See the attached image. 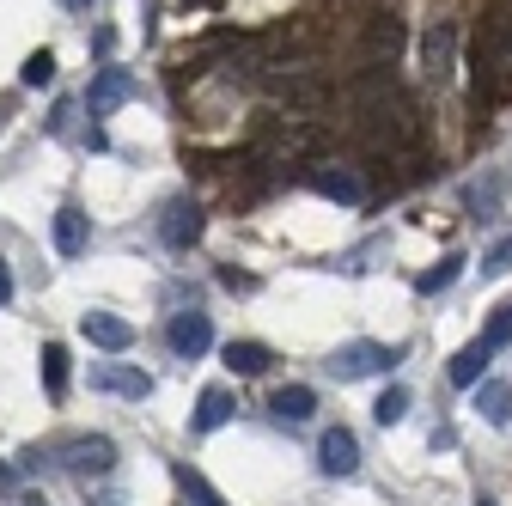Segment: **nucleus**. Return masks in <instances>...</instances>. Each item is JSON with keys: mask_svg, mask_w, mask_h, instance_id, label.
<instances>
[{"mask_svg": "<svg viewBox=\"0 0 512 506\" xmlns=\"http://www.w3.org/2000/svg\"><path fill=\"white\" fill-rule=\"evenodd\" d=\"M25 506H49V500H43V494H25Z\"/></svg>", "mask_w": 512, "mask_h": 506, "instance_id": "29", "label": "nucleus"}, {"mask_svg": "<svg viewBox=\"0 0 512 506\" xmlns=\"http://www.w3.org/2000/svg\"><path fill=\"white\" fill-rule=\"evenodd\" d=\"M317 470L324 476H354L360 470V439L348 427H330L324 439H317Z\"/></svg>", "mask_w": 512, "mask_h": 506, "instance_id": "8", "label": "nucleus"}, {"mask_svg": "<svg viewBox=\"0 0 512 506\" xmlns=\"http://www.w3.org/2000/svg\"><path fill=\"white\" fill-rule=\"evenodd\" d=\"M476 506H494V500H476Z\"/></svg>", "mask_w": 512, "mask_h": 506, "instance_id": "31", "label": "nucleus"}, {"mask_svg": "<svg viewBox=\"0 0 512 506\" xmlns=\"http://www.w3.org/2000/svg\"><path fill=\"white\" fill-rule=\"evenodd\" d=\"M43 391H49V397L68 391V348H61V342L43 348Z\"/></svg>", "mask_w": 512, "mask_h": 506, "instance_id": "19", "label": "nucleus"}, {"mask_svg": "<svg viewBox=\"0 0 512 506\" xmlns=\"http://www.w3.org/2000/svg\"><path fill=\"white\" fill-rule=\"evenodd\" d=\"M86 244H92V226H86V214L68 202V208L55 214V250H61V257H86Z\"/></svg>", "mask_w": 512, "mask_h": 506, "instance_id": "11", "label": "nucleus"}, {"mask_svg": "<svg viewBox=\"0 0 512 506\" xmlns=\"http://www.w3.org/2000/svg\"><path fill=\"white\" fill-rule=\"evenodd\" d=\"M19 80H25V86H49V80H55V55H49V49H31L25 68H19Z\"/></svg>", "mask_w": 512, "mask_h": 506, "instance_id": "22", "label": "nucleus"}, {"mask_svg": "<svg viewBox=\"0 0 512 506\" xmlns=\"http://www.w3.org/2000/svg\"><path fill=\"white\" fill-rule=\"evenodd\" d=\"M512 86V0H494L476 31V110L500 104Z\"/></svg>", "mask_w": 512, "mask_h": 506, "instance_id": "1", "label": "nucleus"}, {"mask_svg": "<svg viewBox=\"0 0 512 506\" xmlns=\"http://www.w3.org/2000/svg\"><path fill=\"white\" fill-rule=\"evenodd\" d=\"M506 269H512V238H500L488 257H482V275H506Z\"/></svg>", "mask_w": 512, "mask_h": 506, "instance_id": "25", "label": "nucleus"}, {"mask_svg": "<svg viewBox=\"0 0 512 506\" xmlns=\"http://www.w3.org/2000/svg\"><path fill=\"white\" fill-rule=\"evenodd\" d=\"M13 299V269H7V257H0V305Z\"/></svg>", "mask_w": 512, "mask_h": 506, "instance_id": "27", "label": "nucleus"}, {"mask_svg": "<svg viewBox=\"0 0 512 506\" xmlns=\"http://www.w3.org/2000/svg\"><path fill=\"white\" fill-rule=\"evenodd\" d=\"M403 360V348H384V342H342L330 354V378L336 385H354V378H384Z\"/></svg>", "mask_w": 512, "mask_h": 506, "instance_id": "2", "label": "nucleus"}, {"mask_svg": "<svg viewBox=\"0 0 512 506\" xmlns=\"http://www.w3.org/2000/svg\"><path fill=\"white\" fill-rule=\"evenodd\" d=\"M92 391H110V397L141 403V397H153V378H147L141 366H98V372H92Z\"/></svg>", "mask_w": 512, "mask_h": 506, "instance_id": "9", "label": "nucleus"}, {"mask_svg": "<svg viewBox=\"0 0 512 506\" xmlns=\"http://www.w3.org/2000/svg\"><path fill=\"white\" fill-rule=\"evenodd\" d=\"M488 360H494V348L476 336V342H464L458 354H452V385H482L488 378Z\"/></svg>", "mask_w": 512, "mask_h": 506, "instance_id": "14", "label": "nucleus"}, {"mask_svg": "<svg viewBox=\"0 0 512 506\" xmlns=\"http://www.w3.org/2000/svg\"><path fill=\"white\" fill-rule=\"evenodd\" d=\"M177 488H183L189 500H196V506H226V500H220V494H214V488H208L196 470H189V464H177Z\"/></svg>", "mask_w": 512, "mask_h": 506, "instance_id": "23", "label": "nucleus"}, {"mask_svg": "<svg viewBox=\"0 0 512 506\" xmlns=\"http://www.w3.org/2000/svg\"><path fill=\"white\" fill-rule=\"evenodd\" d=\"M476 409H482L488 427H506V421H512V385H500V378H482V385H476Z\"/></svg>", "mask_w": 512, "mask_h": 506, "instance_id": "15", "label": "nucleus"}, {"mask_svg": "<svg viewBox=\"0 0 512 506\" xmlns=\"http://www.w3.org/2000/svg\"><path fill=\"white\" fill-rule=\"evenodd\" d=\"M226 366L244 372V378H256V372H269V348H263V342H232V348H226Z\"/></svg>", "mask_w": 512, "mask_h": 506, "instance_id": "18", "label": "nucleus"}, {"mask_svg": "<svg viewBox=\"0 0 512 506\" xmlns=\"http://www.w3.org/2000/svg\"><path fill=\"white\" fill-rule=\"evenodd\" d=\"M305 183L317 189V196H330V202H360L366 189H360V177L354 171H330V165H317V171H305Z\"/></svg>", "mask_w": 512, "mask_h": 506, "instance_id": "13", "label": "nucleus"}, {"mask_svg": "<svg viewBox=\"0 0 512 506\" xmlns=\"http://www.w3.org/2000/svg\"><path fill=\"white\" fill-rule=\"evenodd\" d=\"M403 415H409V391H403V385H391V391L372 403V421H378V427H397Z\"/></svg>", "mask_w": 512, "mask_h": 506, "instance_id": "21", "label": "nucleus"}, {"mask_svg": "<svg viewBox=\"0 0 512 506\" xmlns=\"http://www.w3.org/2000/svg\"><path fill=\"white\" fill-rule=\"evenodd\" d=\"M311 409H317V391H311V385H281V391L269 397V415H275V421H287V427L311 421Z\"/></svg>", "mask_w": 512, "mask_h": 506, "instance_id": "12", "label": "nucleus"}, {"mask_svg": "<svg viewBox=\"0 0 512 506\" xmlns=\"http://www.w3.org/2000/svg\"><path fill=\"white\" fill-rule=\"evenodd\" d=\"M482 342H488V348H506V342H512V299H506V305H494V318H488Z\"/></svg>", "mask_w": 512, "mask_h": 506, "instance_id": "24", "label": "nucleus"}, {"mask_svg": "<svg viewBox=\"0 0 512 506\" xmlns=\"http://www.w3.org/2000/svg\"><path fill=\"white\" fill-rule=\"evenodd\" d=\"M232 421V397L220 391V385H208L202 397H196V415H189V427L196 433H214V427H226Z\"/></svg>", "mask_w": 512, "mask_h": 506, "instance_id": "16", "label": "nucleus"}, {"mask_svg": "<svg viewBox=\"0 0 512 506\" xmlns=\"http://www.w3.org/2000/svg\"><path fill=\"white\" fill-rule=\"evenodd\" d=\"M183 7H214V0H183Z\"/></svg>", "mask_w": 512, "mask_h": 506, "instance_id": "30", "label": "nucleus"}, {"mask_svg": "<svg viewBox=\"0 0 512 506\" xmlns=\"http://www.w3.org/2000/svg\"><path fill=\"white\" fill-rule=\"evenodd\" d=\"M61 7H68V13H86V7H98V0H61Z\"/></svg>", "mask_w": 512, "mask_h": 506, "instance_id": "28", "label": "nucleus"}, {"mask_svg": "<svg viewBox=\"0 0 512 506\" xmlns=\"http://www.w3.org/2000/svg\"><path fill=\"white\" fill-rule=\"evenodd\" d=\"M80 336H86L92 348H104V354L135 348V324L116 318V311H86V318H80Z\"/></svg>", "mask_w": 512, "mask_h": 506, "instance_id": "7", "label": "nucleus"}, {"mask_svg": "<svg viewBox=\"0 0 512 506\" xmlns=\"http://www.w3.org/2000/svg\"><path fill=\"white\" fill-rule=\"evenodd\" d=\"M220 281H226V287H232V293H250V287H256V281H250V275H238V269H226V275H220Z\"/></svg>", "mask_w": 512, "mask_h": 506, "instance_id": "26", "label": "nucleus"}, {"mask_svg": "<svg viewBox=\"0 0 512 506\" xmlns=\"http://www.w3.org/2000/svg\"><path fill=\"white\" fill-rule=\"evenodd\" d=\"M165 342L177 360H202L214 348V324H208V311H177V318L165 324Z\"/></svg>", "mask_w": 512, "mask_h": 506, "instance_id": "4", "label": "nucleus"}, {"mask_svg": "<svg viewBox=\"0 0 512 506\" xmlns=\"http://www.w3.org/2000/svg\"><path fill=\"white\" fill-rule=\"evenodd\" d=\"M135 92H141V86H135V74H128V68H98L92 86H86V110H92V116H110L116 104H128Z\"/></svg>", "mask_w": 512, "mask_h": 506, "instance_id": "6", "label": "nucleus"}, {"mask_svg": "<svg viewBox=\"0 0 512 506\" xmlns=\"http://www.w3.org/2000/svg\"><path fill=\"white\" fill-rule=\"evenodd\" d=\"M61 464H68L74 476H110L116 470V439H104V433H80V439H68L61 446Z\"/></svg>", "mask_w": 512, "mask_h": 506, "instance_id": "3", "label": "nucleus"}, {"mask_svg": "<svg viewBox=\"0 0 512 506\" xmlns=\"http://www.w3.org/2000/svg\"><path fill=\"white\" fill-rule=\"evenodd\" d=\"M421 61H427V74L433 80H445V74H452V61H458V25H433L427 37H421Z\"/></svg>", "mask_w": 512, "mask_h": 506, "instance_id": "10", "label": "nucleus"}, {"mask_svg": "<svg viewBox=\"0 0 512 506\" xmlns=\"http://www.w3.org/2000/svg\"><path fill=\"white\" fill-rule=\"evenodd\" d=\"M458 275H464V257H445L439 269H427V275L415 281V293H427V299H433V293H445V287H458Z\"/></svg>", "mask_w": 512, "mask_h": 506, "instance_id": "20", "label": "nucleus"}, {"mask_svg": "<svg viewBox=\"0 0 512 506\" xmlns=\"http://www.w3.org/2000/svg\"><path fill=\"white\" fill-rule=\"evenodd\" d=\"M159 238L171 244V250H189L202 238V208L189 202V196H171L165 208H159Z\"/></svg>", "mask_w": 512, "mask_h": 506, "instance_id": "5", "label": "nucleus"}, {"mask_svg": "<svg viewBox=\"0 0 512 506\" xmlns=\"http://www.w3.org/2000/svg\"><path fill=\"white\" fill-rule=\"evenodd\" d=\"M263 86H269L281 104H317V80H305V74H293V68H287V74H269Z\"/></svg>", "mask_w": 512, "mask_h": 506, "instance_id": "17", "label": "nucleus"}]
</instances>
